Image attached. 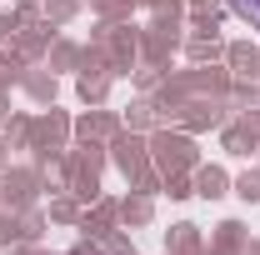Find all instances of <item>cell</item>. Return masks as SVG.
I'll list each match as a JSON object with an SVG mask.
<instances>
[{"mask_svg":"<svg viewBox=\"0 0 260 255\" xmlns=\"http://www.w3.org/2000/svg\"><path fill=\"white\" fill-rule=\"evenodd\" d=\"M230 10H235L240 20H250V25L260 30V0H230Z\"/></svg>","mask_w":260,"mask_h":255,"instance_id":"6da1fadb","label":"cell"}]
</instances>
